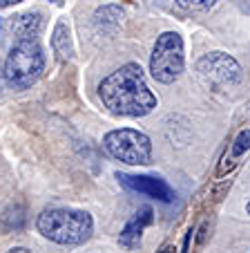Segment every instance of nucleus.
<instances>
[{"mask_svg": "<svg viewBox=\"0 0 250 253\" xmlns=\"http://www.w3.org/2000/svg\"><path fill=\"white\" fill-rule=\"evenodd\" d=\"M219 0H177V5L183 9H210L214 7Z\"/></svg>", "mask_w": 250, "mask_h": 253, "instance_id": "obj_13", "label": "nucleus"}, {"mask_svg": "<svg viewBox=\"0 0 250 253\" xmlns=\"http://www.w3.org/2000/svg\"><path fill=\"white\" fill-rule=\"evenodd\" d=\"M20 0H0V9H5V7H11V5H18Z\"/></svg>", "mask_w": 250, "mask_h": 253, "instance_id": "obj_14", "label": "nucleus"}, {"mask_svg": "<svg viewBox=\"0 0 250 253\" xmlns=\"http://www.w3.org/2000/svg\"><path fill=\"white\" fill-rule=\"evenodd\" d=\"M248 139H250L248 128L241 130V132L237 134L235 143H232V150H230V162H223L221 164V168H219V175H223V172H226V168L230 170V168L237 164V159H241L246 153H248Z\"/></svg>", "mask_w": 250, "mask_h": 253, "instance_id": "obj_12", "label": "nucleus"}, {"mask_svg": "<svg viewBox=\"0 0 250 253\" xmlns=\"http://www.w3.org/2000/svg\"><path fill=\"white\" fill-rule=\"evenodd\" d=\"M36 229L43 238L63 247H76L92 238V215L76 209H47L38 215Z\"/></svg>", "mask_w": 250, "mask_h": 253, "instance_id": "obj_2", "label": "nucleus"}, {"mask_svg": "<svg viewBox=\"0 0 250 253\" xmlns=\"http://www.w3.org/2000/svg\"><path fill=\"white\" fill-rule=\"evenodd\" d=\"M159 253H168V247H165V249H161V251Z\"/></svg>", "mask_w": 250, "mask_h": 253, "instance_id": "obj_16", "label": "nucleus"}, {"mask_svg": "<svg viewBox=\"0 0 250 253\" xmlns=\"http://www.w3.org/2000/svg\"><path fill=\"white\" fill-rule=\"evenodd\" d=\"M103 146L114 159L130 166H145L152 159V141L145 132L134 128L109 130L103 137Z\"/></svg>", "mask_w": 250, "mask_h": 253, "instance_id": "obj_5", "label": "nucleus"}, {"mask_svg": "<svg viewBox=\"0 0 250 253\" xmlns=\"http://www.w3.org/2000/svg\"><path fill=\"white\" fill-rule=\"evenodd\" d=\"M116 179L128 188V191L141 193V195L154 197L159 202H172L175 200V191L165 179L152 175H125V172H116Z\"/></svg>", "mask_w": 250, "mask_h": 253, "instance_id": "obj_7", "label": "nucleus"}, {"mask_svg": "<svg viewBox=\"0 0 250 253\" xmlns=\"http://www.w3.org/2000/svg\"><path fill=\"white\" fill-rule=\"evenodd\" d=\"M45 70V52L38 39H18L5 61V81L16 90H27Z\"/></svg>", "mask_w": 250, "mask_h": 253, "instance_id": "obj_3", "label": "nucleus"}, {"mask_svg": "<svg viewBox=\"0 0 250 253\" xmlns=\"http://www.w3.org/2000/svg\"><path fill=\"white\" fill-rule=\"evenodd\" d=\"M152 217H154V211H152L150 206H143V209H139L137 213L132 215V220L123 226L121 235H118V242H121V247H125L128 251L137 249L139 244H141V235H143V231H145V226L152 224Z\"/></svg>", "mask_w": 250, "mask_h": 253, "instance_id": "obj_8", "label": "nucleus"}, {"mask_svg": "<svg viewBox=\"0 0 250 253\" xmlns=\"http://www.w3.org/2000/svg\"><path fill=\"white\" fill-rule=\"evenodd\" d=\"M7 253H32V251L25 249V247H16V249H11V251H7Z\"/></svg>", "mask_w": 250, "mask_h": 253, "instance_id": "obj_15", "label": "nucleus"}, {"mask_svg": "<svg viewBox=\"0 0 250 253\" xmlns=\"http://www.w3.org/2000/svg\"><path fill=\"white\" fill-rule=\"evenodd\" d=\"M52 47H54V52L58 54L61 61L71 58V39H70V27H67L65 20H61V23L56 25V29H54Z\"/></svg>", "mask_w": 250, "mask_h": 253, "instance_id": "obj_11", "label": "nucleus"}, {"mask_svg": "<svg viewBox=\"0 0 250 253\" xmlns=\"http://www.w3.org/2000/svg\"><path fill=\"white\" fill-rule=\"evenodd\" d=\"M185 65L183 41L177 32H163L156 39L150 56V74L159 83H175Z\"/></svg>", "mask_w": 250, "mask_h": 253, "instance_id": "obj_4", "label": "nucleus"}, {"mask_svg": "<svg viewBox=\"0 0 250 253\" xmlns=\"http://www.w3.org/2000/svg\"><path fill=\"white\" fill-rule=\"evenodd\" d=\"M199 72L201 77L219 85H230V83L241 81V65L232 56L223 52H210L199 61Z\"/></svg>", "mask_w": 250, "mask_h": 253, "instance_id": "obj_6", "label": "nucleus"}, {"mask_svg": "<svg viewBox=\"0 0 250 253\" xmlns=\"http://www.w3.org/2000/svg\"><path fill=\"white\" fill-rule=\"evenodd\" d=\"M11 29L18 39H36L43 29V14L40 11H27L11 20Z\"/></svg>", "mask_w": 250, "mask_h": 253, "instance_id": "obj_9", "label": "nucleus"}, {"mask_svg": "<svg viewBox=\"0 0 250 253\" xmlns=\"http://www.w3.org/2000/svg\"><path fill=\"white\" fill-rule=\"evenodd\" d=\"M123 9L116 5H105L101 7V9H96L94 14V25L99 32L103 34H114L118 27L123 25Z\"/></svg>", "mask_w": 250, "mask_h": 253, "instance_id": "obj_10", "label": "nucleus"}, {"mask_svg": "<svg viewBox=\"0 0 250 253\" xmlns=\"http://www.w3.org/2000/svg\"><path fill=\"white\" fill-rule=\"evenodd\" d=\"M99 96L116 117H145L156 108V96L137 63H128L105 77L99 83Z\"/></svg>", "mask_w": 250, "mask_h": 253, "instance_id": "obj_1", "label": "nucleus"}]
</instances>
